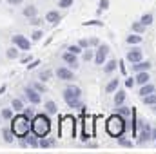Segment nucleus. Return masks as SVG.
Listing matches in <instances>:
<instances>
[{
    "label": "nucleus",
    "mask_w": 156,
    "mask_h": 154,
    "mask_svg": "<svg viewBox=\"0 0 156 154\" xmlns=\"http://www.w3.org/2000/svg\"><path fill=\"white\" fill-rule=\"evenodd\" d=\"M11 131L18 140H24L31 132V121L26 114H16L11 118Z\"/></svg>",
    "instance_id": "nucleus-1"
},
{
    "label": "nucleus",
    "mask_w": 156,
    "mask_h": 154,
    "mask_svg": "<svg viewBox=\"0 0 156 154\" xmlns=\"http://www.w3.org/2000/svg\"><path fill=\"white\" fill-rule=\"evenodd\" d=\"M51 131V120L45 114H37L31 121V132L38 138H45Z\"/></svg>",
    "instance_id": "nucleus-2"
},
{
    "label": "nucleus",
    "mask_w": 156,
    "mask_h": 154,
    "mask_svg": "<svg viewBox=\"0 0 156 154\" xmlns=\"http://www.w3.org/2000/svg\"><path fill=\"white\" fill-rule=\"evenodd\" d=\"M105 129H107V132H109L111 136L120 138V136L125 132V129H127V125H125V118L120 116V114H113L109 120H107Z\"/></svg>",
    "instance_id": "nucleus-3"
},
{
    "label": "nucleus",
    "mask_w": 156,
    "mask_h": 154,
    "mask_svg": "<svg viewBox=\"0 0 156 154\" xmlns=\"http://www.w3.org/2000/svg\"><path fill=\"white\" fill-rule=\"evenodd\" d=\"M80 98H82V91H80V87L76 85H69L66 91H64V100H66V103L69 105V107H82V103H80Z\"/></svg>",
    "instance_id": "nucleus-4"
},
{
    "label": "nucleus",
    "mask_w": 156,
    "mask_h": 154,
    "mask_svg": "<svg viewBox=\"0 0 156 154\" xmlns=\"http://www.w3.org/2000/svg\"><path fill=\"white\" fill-rule=\"evenodd\" d=\"M13 44H15L18 49H22V51H29V49H31V42L26 38V37H22V35H15V37H13Z\"/></svg>",
    "instance_id": "nucleus-5"
},
{
    "label": "nucleus",
    "mask_w": 156,
    "mask_h": 154,
    "mask_svg": "<svg viewBox=\"0 0 156 154\" xmlns=\"http://www.w3.org/2000/svg\"><path fill=\"white\" fill-rule=\"evenodd\" d=\"M107 53H109V47L107 45H100L96 49V54H94V64L96 65H102L105 62V58H107Z\"/></svg>",
    "instance_id": "nucleus-6"
},
{
    "label": "nucleus",
    "mask_w": 156,
    "mask_h": 154,
    "mask_svg": "<svg viewBox=\"0 0 156 154\" xmlns=\"http://www.w3.org/2000/svg\"><path fill=\"white\" fill-rule=\"evenodd\" d=\"M26 98L33 103V105H38L40 102H42V98H40V93L37 91V89H33V87H26Z\"/></svg>",
    "instance_id": "nucleus-7"
},
{
    "label": "nucleus",
    "mask_w": 156,
    "mask_h": 154,
    "mask_svg": "<svg viewBox=\"0 0 156 154\" xmlns=\"http://www.w3.org/2000/svg\"><path fill=\"white\" fill-rule=\"evenodd\" d=\"M56 76L60 78V80H66V82H69V80H73V71H71V67L67 69V67H58L56 69Z\"/></svg>",
    "instance_id": "nucleus-8"
},
{
    "label": "nucleus",
    "mask_w": 156,
    "mask_h": 154,
    "mask_svg": "<svg viewBox=\"0 0 156 154\" xmlns=\"http://www.w3.org/2000/svg\"><path fill=\"white\" fill-rule=\"evenodd\" d=\"M62 58H64V62H67V64H69V67H71V69H78V58H76V54H75V53H69V51H67Z\"/></svg>",
    "instance_id": "nucleus-9"
},
{
    "label": "nucleus",
    "mask_w": 156,
    "mask_h": 154,
    "mask_svg": "<svg viewBox=\"0 0 156 154\" xmlns=\"http://www.w3.org/2000/svg\"><path fill=\"white\" fill-rule=\"evenodd\" d=\"M140 60H142V51H140V49H131V51L127 53V62L136 64V62H140Z\"/></svg>",
    "instance_id": "nucleus-10"
},
{
    "label": "nucleus",
    "mask_w": 156,
    "mask_h": 154,
    "mask_svg": "<svg viewBox=\"0 0 156 154\" xmlns=\"http://www.w3.org/2000/svg\"><path fill=\"white\" fill-rule=\"evenodd\" d=\"M149 73L147 71H138V75H136V83H140V85H144V83H149Z\"/></svg>",
    "instance_id": "nucleus-11"
},
{
    "label": "nucleus",
    "mask_w": 156,
    "mask_h": 154,
    "mask_svg": "<svg viewBox=\"0 0 156 154\" xmlns=\"http://www.w3.org/2000/svg\"><path fill=\"white\" fill-rule=\"evenodd\" d=\"M133 69L138 73V71H149L151 69V64L149 62H144V60H140V62H136V64H133Z\"/></svg>",
    "instance_id": "nucleus-12"
},
{
    "label": "nucleus",
    "mask_w": 156,
    "mask_h": 154,
    "mask_svg": "<svg viewBox=\"0 0 156 154\" xmlns=\"http://www.w3.org/2000/svg\"><path fill=\"white\" fill-rule=\"evenodd\" d=\"M26 143L29 145V147H40V142H38V136H35L33 132H29L27 136H26Z\"/></svg>",
    "instance_id": "nucleus-13"
},
{
    "label": "nucleus",
    "mask_w": 156,
    "mask_h": 154,
    "mask_svg": "<svg viewBox=\"0 0 156 154\" xmlns=\"http://www.w3.org/2000/svg\"><path fill=\"white\" fill-rule=\"evenodd\" d=\"M45 20H47L49 24H58V20H60V13H58V11H49V13L45 15Z\"/></svg>",
    "instance_id": "nucleus-14"
},
{
    "label": "nucleus",
    "mask_w": 156,
    "mask_h": 154,
    "mask_svg": "<svg viewBox=\"0 0 156 154\" xmlns=\"http://www.w3.org/2000/svg\"><path fill=\"white\" fill-rule=\"evenodd\" d=\"M149 138H151V127H149V125H144V129H142V134H140V140H138V142H140V143H145Z\"/></svg>",
    "instance_id": "nucleus-15"
},
{
    "label": "nucleus",
    "mask_w": 156,
    "mask_h": 154,
    "mask_svg": "<svg viewBox=\"0 0 156 154\" xmlns=\"http://www.w3.org/2000/svg\"><path fill=\"white\" fill-rule=\"evenodd\" d=\"M151 93H154V85H153V83H144L142 89H140V96L144 98V96H147V94H151Z\"/></svg>",
    "instance_id": "nucleus-16"
},
{
    "label": "nucleus",
    "mask_w": 156,
    "mask_h": 154,
    "mask_svg": "<svg viewBox=\"0 0 156 154\" xmlns=\"http://www.w3.org/2000/svg\"><path fill=\"white\" fill-rule=\"evenodd\" d=\"M24 16H27V18L37 16V7H35V5H26V7H24Z\"/></svg>",
    "instance_id": "nucleus-17"
},
{
    "label": "nucleus",
    "mask_w": 156,
    "mask_h": 154,
    "mask_svg": "<svg viewBox=\"0 0 156 154\" xmlns=\"http://www.w3.org/2000/svg\"><path fill=\"white\" fill-rule=\"evenodd\" d=\"M116 65H118L116 60H109V62L105 64V67H104V73H107V75H109V73H113V71L116 69Z\"/></svg>",
    "instance_id": "nucleus-18"
},
{
    "label": "nucleus",
    "mask_w": 156,
    "mask_h": 154,
    "mask_svg": "<svg viewBox=\"0 0 156 154\" xmlns=\"http://www.w3.org/2000/svg\"><path fill=\"white\" fill-rule=\"evenodd\" d=\"M11 107H13V111H16V113H22L24 111V103H22V100H13L11 102Z\"/></svg>",
    "instance_id": "nucleus-19"
},
{
    "label": "nucleus",
    "mask_w": 156,
    "mask_h": 154,
    "mask_svg": "<svg viewBox=\"0 0 156 154\" xmlns=\"http://www.w3.org/2000/svg\"><path fill=\"white\" fill-rule=\"evenodd\" d=\"M45 111H47V114H55L58 109H56V103L55 102H51V100H47L45 102Z\"/></svg>",
    "instance_id": "nucleus-20"
},
{
    "label": "nucleus",
    "mask_w": 156,
    "mask_h": 154,
    "mask_svg": "<svg viewBox=\"0 0 156 154\" xmlns=\"http://www.w3.org/2000/svg\"><path fill=\"white\" fill-rule=\"evenodd\" d=\"M118 83H120V82H118V78L111 80V82L107 83V87H105V93H115V91L118 89Z\"/></svg>",
    "instance_id": "nucleus-21"
},
{
    "label": "nucleus",
    "mask_w": 156,
    "mask_h": 154,
    "mask_svg": "<svg viewBox=\"0 0 156 154\" xmlns=\"http://www.w3.org/2000/svg\"><path fill=\"white\" fill-rule=\"evenodd\" d=\"M2 136H4V140H5L7 143H11L15 134H13V131H11V129H2Z\"/></svg>",
    "instance_id": "nucleus-22"
},
{
    "label": "nucleus",
    "mask_w": 156,
    "mask_h": 154,
    "mask_svg": "<svg viewBox=\"0 0 156 154\" xmlns=\"http://www.w3.org/2000/svg\"><path fill=\"white\" fill-rule=\"evenodd\" d=\"M144 102H145V105H156V93H151V94L144 96Z\"/></svg>",
    "instance_id": "nucleus-23"
},
{
    "label": "nucleus",
    "mask_w": 156,
    "mask_h": 154,
    "mask_svg": "<svg viewBox=\"0 0 156 154\" xmlns=\"http://www.w3.org/2000/svg\"><path fill=\"white\" fill-rule=\"evenodd\" d=\"M123 102H125V93H123V91H118L116 94H115V103H116V107L122 105Z\"/></svg>",
    "instance_id": "nucleus-24"
},
{
    "label": "nucleus",
    "mask_w": 156,
    "mask_h": 154,
    "mask_svg": "<svg viewBox=\"0 0 156 154\" xmlns=\"http://www.w3.org/2000/svg\"><path fill=\"white\" fill-rule=\"evenodd\" d=\"M118 114L123 116V118H127V116L131 114V109H129V107H123V103H122V105H118Z\"/></svg>",
    "instance_id": "nucleus-25"
},
{
    "label": "nucleus",
    "mask_w": 156,
    "mask_h": 154,
    "mask_svg": "<svg viewBox=\"0 0 156 154\" xmlns=\"http://www.w3.org/2000/svg\"><path fill=\"white\" fill-rule=\"evenodd\" d=\"M5 54H7V58H11V60L16 58V56H18V47H9Z\"/></svg>",
    "instance_id": "nucleus-26"
},
{
    "label": "nucleus",
    "mask_w": 156,
    "mask_h": 154,
    "mask_svg": "<svg viewBox=\"0 0 156 154\" xmlns=\"http://www.w3.org/2000/svg\"><path fill=\"white\" fill-rule=\"evenodd\" d=\"M140 42H142L140 35H129L127 37V44H140Z\"/></svg>",
    "instance_id": "nucleus-27"
},
{
    "label": "nucleus",
    "mask_w": 156,
    "mask_h": 154,
    "mask_svg": "<svg viewBox=\"0 0 156 154\" xmlns=\"http://www.w3.org/2000/svg\"><path fill=\"white\" fill-rule=\"evenodd\" d=\"M140 22H142L144 26H151V24H153V15H149V13H147V15H144Z\"/></svg>",
    "instance_id": "nucleus-28"
},
{
    "label": "nucleus",
    "mask_w": 156,
    "mask_h": 154,
    "mask_svg": "<svg viewBox=\"0 0 156 154\" xmlns=\"http://www.w3.org/2000/svg\"><path fill=\"white\" fill-rule=\"evenodd\" d=\"M51 145H55V140H45V138L40 140V147H42V149H47V147H51Z\"/></svg>",
    "instance_id": "nucleus-29"
},
{
    "label": "nucleus",
    "mask_w": 156,
    "mask_h": 154,
    "mask_svg": "<svg viewBox=\"0 0 156 154\" xmlns=\"http://www.w3.org/2000/svg\"><path fill=\"white\" fill-rule=\"evenodd\" d=\"M51 75H53V73H51L49 69H45V71H42V73H40V75H38V78H40V80H42V82H47V80L51 78Z\"/></svg>",
    "instance_id": "nucleus-30"
},
{
    "label": "nucleus",
    "mask_w": 156,
    "mask_h": 154,
    "mask_svg": "<svg viewBox=\"0 0 156 154\" xmlns=\"http://www.w3.org/2000/svg\"><path fill=\"white\" fill-rule=\"evenodd\" d=\"M144 27H145V26H144L142 22H134V24H133V31H136V33H142Z\"/></svg>",
    "instance_id": "nucleus-31"
},
{
    "label": "nucleus",
    "mask_w": 156,
    "mask_h": 154,
    "mask_svg": "<svg viewBox=\"0 0 156 154\" xmlns=\"http://www.w3.org/2000/svg\"><path fill=\"white\" fill-rule=\"evenodd\" d=\"M67 51H69V53H75V54H80V53H82V47H80V45H69Z\"/></svg>",
    "instance_id": "nucleus-32"
},
{
    "label": "nucleus",
    "mask_w": 156,
    "mask_h": 154,
    "mask_svg": "<svg viewBox=\"0 0 156 154\" xmlns=\"http://www.w3.org/2000/svg\"><path fill=\"white\" fill-rule=\"evenodd\" d=\"M2 118L11 120V118H13V111H11V109H4V111H2Z\"/></svg>",
    "instance_id": "nucleus-33"
},
{
    "label": "nucleus",
    "mask_w": 156,
    "mask_h": 154,
    "mask_svg": "<svg viewBox=\"0 0 156 154\" xmlns=\"http://www.w3.org/2000/svg\"><path fill=\"white\" fill-rule=\"evenodd\" d=\"M60 7H64V9H67V7H71L73 5V0H60V4H58Z\"/></svg>",
    "instance_id": "nucleus-34"
},
{
    "label": "nucleus",
    "mask_w": 156,
    "mask_h": 154,
    "mask_svg": "<svg viewBox=\"0 0 156 154\" xmlns=\"http://www.w3.org/2000/svg\"><path fill=\"white\" fill-rule=\"evenodd\" d=\"M42 35H44V33H42L40 29H37V31H33V33H31V38H33V40H40V38H42Z\"/></svg>",
    "instance_id": "nucleus-35"
},
{
    "label": "nucleus",
    "mask_w": 156,
    "mask_h": 154,
    "mask_svg": "<svg viewBox=\"0 0 156 154\" xmlns=\"http://www.w3.org/2000/svg\"><path fill=\"white\" fill-rule=\"evenodd\" d=\"M118 143L123 145V147H131V145H133V143H131L129 140H125V138H118Z\"/></svg>",
    "instance_id": "nucleus-36"
},
{
    "label": "nucleus",
    "mask_w": 156,
    "mask_h": 154,
    "mask_svg": "<svg viewBox=\"0 0 156 154\" xmlns=\"http://www.w3.org/2000/svg\"><path fill=\"white\" fill-rule=\"evenodd\" d=\"M31 87H33V89H37L38 93H44V91H45V89H44V85H40V83H37V82H35V83H31Z\"/></svg>",
    "instance_id": "nucleus-37"
},
{
    "label": "nucleus",
    "mask_w": 156,
    "mask_h": 154,
    "mask_svg": "<svg viewBox=\"0 0 156 154\" xmlns=\"http://www.w3.org/2000/svg\"><path fill=\"white\" fill-rule=\"evenodd\" d=\"M93 58H94V56H93L91 51H85V53H83V60H85V62H89V60H93Z\"/></svg>",
    "instance_id": "nucleus-38"
},
{
    "label": "nucleus",
    "mask_w": 156,
    "mask_h": 154,
    "mask_svg": "<svg viewBox=\"0 0 156 154\" xmlns=\"http://www.w3.org/2000/svg\"><path fill=\"white\" fill-rule=\"evenodd\" d=\"M83 26H102V22H98V20H89V22H83Z\"/></svg>",
    "instance_id": "nucleus-39"
},
{
    "label": "nucleus",
    "mask_w": 156,
    "mask_h": 154,
    "mask_svg": "<svg viewBox=\"0 0 156 154\" xmlns=\"http://www.w3.org/2000/svg\"><path fill=\"white\" fill-rule=\"evenodd\" d=\"M109 7V0H102L100 2V11H104V9H107Z\"/></svg>",
    "instance_id": "nucleus-40"
},
{
    "label": "nucleus",
    "mask_w": 156,
    "mask_h": 154,
    "mask_svg": "<svg viewBox=\"0 0 156 154\" xmlns=\"http://www.w3.org/2000/svg\"><path fill=\"white\" fill-rule=\"evenodd\" d=\"M29 22H31L33 26H42V20H40V18H37V16H33V18H31Z\"/></svg>",
    "instance_id": "nucleus-41"
},
{
    "label": "nucleus",
    "mask_w": 156,
    "mask_h": 154,
    "mask_svg": "<svg viewBox=\"0 0 156 154\" xmlns=\"http://www.w3.org/2000/svg\"><path fill=\"white\" fill-rule=\"evenodd\" d=\"M134 83H136V80H133V78H127L125 80V87H133Z\"/></svg>",
    "instance_id": "nucleus-42"
},
{
    "label": "nucleus",
    "mask_w": 156,
    "mask_h": 154,
    "mask_svg": "<svg viewBox=\"0 0 156 154\" xmlns=\"http://www.w3.org/2000/svg\"><path fill=\"white\" fill-rule=\"evenodd\" d=\"M24 114L27 116V118H31V116H33V107H31V109H29V107H27V109L24 107Z\"/></svg>",
    "instance_id": "nucleus-43"
},
{
    "label": "nucleus",
    "mask_w": 156,
    "mask_h": 154,
    "mask_svg": "<svg viewBox=\"0 0 156 154\" xmlns=\"http://www.w3.org/2000/svg\"><path fill=\"white\" fill-rule=\"evenodd\" d=\"M78 45H80L82 49H85V47H89V42H87V40H80V42H78Z\"/></svg>",
    "instance_id": "nucleus-44"
},
{
    "label": "nucleus",
    "mask_w": 156,
    "mask_h": 154,
    "mask_svg": "<svg viewBox=\"0 0 156 154\" xmlns=\"http://www.w3.org/2000/svg\"><path fill=\"white\" fill-rule=\"evenodd\" d=\"M5 2H7L9 5H20V4H22V0H5Z\"/></svg>",
    "instance_id": "nucleus-45"
},
{
    "label": "nucleus",
    "mask_w": 156,
    "mask_h": 154,
    "mask_svg": "<svg viewBox=\"0 0 156 154\" xmlns=\"http://www.w3.org/2000/svg\"><path fill=\"white\" fill-rule=\"evenodd\" d=\"M40 64V60H35V62H31V64H29V65H27V69H29V71H31V69H35V67H37V65H38Z\"/></svg>",
    "instance_id": "nucleus-46"
},
{
    "label": "nucleus",
    "mask_w": 156,
    "mask_h": 154,
    "mask_svg": "<svg viewBox=\"0 0 156 154\" xmlns=\"http://www.w3.org/2000/svg\"><path fill=\"white\" fill-rule=\"evenodd\" d=\"M89 45H98V38H91L89 40Z\"/></svg>",
    "instance_id": "nucleus-47"
},
{
    "label": "nucleus",
    "mask_w": 156,
    "mask_h": 154,
    "mask_svg": "<svg viewBox=\"0 0 156 154\" xmlns=\"http://www.w3.org/2000/svg\"><path fill=\"white\" fill-rule=\"evenodd\" d=\"M29 60H31V56H26V58H22V64H27Z\"/></svg>",
    "instance_id": "nucleus-48"
},
{
    "label": "nucleus",
    "mask_w": 156,
    "mask_h": 154,
    "mask_svg": "<svg viewBox=\"0 0 156 154\" xmlns=\"http://www.w3.org/2000/svg\"><path fill=\"white\" fill-rule=\"evenodd\" d=\"M4 91H5V85H2V87H0V94H2Z\"/></svg>",
    "instance_id": "nucleus-49"
},
{
    "label": "nucleus",
    "mask_w": 156,
    "mask_h": 154,
    "mask_svg": "<svg viewBox=\"0 0 156 154\" xmlns=\"http://www.w3.org/2000/svg\"><path fill=\"white\" fill-rule=\"evenodd\" d=\"M154 111H156V105H154Z\"/></svg>",
    "instance_id": "nucleus-50"
}]
</instances>
